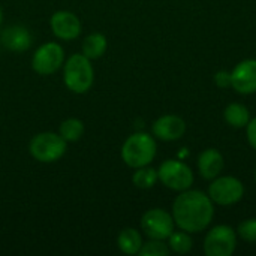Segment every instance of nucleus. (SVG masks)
Returning <instances> with one entry per match:
<instances>
[{"instance_id": "obj_7", "label": "nucleus", "mask_w": 256, "mask_h": 256, "mask_svg": "<svg viewBox=\"0 0 256 256\" xmlns=\"http://www.w3.org/2000/svg\"><path fill=\"white\" fill-rule=\"evenodd\" d=\"M208 196L213 204L234 206L244 196V184L232 176H219L212 180L208 186Z\"/></svg>"}, {"instance_id": "obj_3", "label": "nucleus", "mask_w": 256, "mask_h": 256, "mask_svg": "<svg viewBox=\"0 0 256 256\" xmlns=\"http://www.w3.org/2000/svg\"><path fill=\"white\" fill-rule=\"evenodd\" d=\"M63 82L68 90L75 94L87 93L94 82V69L92 60L82 52L72 54L63 64Z\"/></svg>"}, {"instance_id": "obj_26", "label": "nucleus", "mask_w": 256, "mask_h": 256, "mask_svg": "<svg viewBox=\"0 0 256 256\" xmlns=\"http://www.w3.org/2000/svg\"><path fill=\"white\" fill-rule=\"evenodd\" d=\"M255 182H256V171H255Z\"/></svg>"}, {"instance_id": "obj_17", "label": "nucleus", "mask_w": 256, "mask_h": 256, "mask_svg": "<svg viewBox=\"0 0 256 256\" xmlns=\"http://www.w3.org/2000/svg\"><path fill=\"white\" fill-rule=\"evenodd\" d=\"M224 118L228 123V126H231L234 129H243L250 122V112H249V108L246 105L238 104V102H232L225 108Z\"/></svg>"}, {"instance_id": "obj_21", "label": "nucleus", "mask_w": 256, "mask_h": 256, "mask_svg": "<svg viewBox=\"0 0 256 256\" xmlns=\"http://www.w3.org/2000/svg\"><path fill=\"white\" fill-rule=\"evenodd\" d=\"M171 254L168 243L165 240H153L150 238L147 243H142V248L138 255L141 256H168Z\"/></svg>"}, {"instance_id": "obj_22", "label": "nucleus", "mask_w": 256, "mask_h": 256, "mask_svg": "<svg viewBox=\"0 0 256 256\" xmlns=\"http://www.w3.org/2000/svg\"><path fill=\"white\" fill-rule=\"evenodd\" d=\"M237 236L248 242V243H256V219H246L243 220L237 228Z\"/></svg>"}, {"instance_id": "obj_20", "label": "nucleus", "mask_w": 256, "mask_h": 256, "mask_svg": "<svg viewBox=\"0 0 256 256\" xmlns=\"http://www.w3.org/2000/svg\"><path fill=\"white\" fill-rule=\"evenodd\" d=\"M159 182V177H158V170L152 168L150 165L147 166H141V168H136L134 176H132V183L135 188L138 189H152L156 183Z\"/></svg>"}, {"instance_id": "obj_18", "label": "nucleus", "mask_w": 256, "mask_h": 256, "mask_svg": "<svg viewBox=\"0 0 256 256\" xmlns=\"http://www.w3.org/2000/svg\"><path fill=\"white\" fill-rule=\"evenodd\" d=\"M84 134V123L76 117H69L63 120L58 126V135L66 142H76L81 140Z\"/></svg>"}, {"instance_id": "obj_14", "label": "nucleus", "mask_w": 256, "mask_h": 256, "mask_svg": "<svg viewBox=\"0 0 256 256\" xmlns=\"http://www.w3.org/2000/svg\"><path fill=\"white\" fill-rule=\"evenodd\" d=\"M196 166H198V171H200L201 177L212 182L213 178L219 177L220 172L224 171L225 160H224L222 153L218 148H206L198 156Z\"/></svg>"}, {"instance_id": "obj_23", "label": "nucleus", "mask_w": 256, "mask_h": 256, "mask_svg": "<svg viewBox=\"0 0 256 256\" xmlns=\"http://www.w3.org/2000/svg\"><path fill=\"white\" fill-rule=\"evenodd\" d=\"M214 84L219 88H230L231 87V72L228 70H219L214 74Z\"/></svg>"}, {"instance_id": "obj_6", "label": "nucleus", "mask_w": 256, "mask_h": 256, "mask_svg": "<svg viewBox=\"0 0 256 256\" xmlns=\"http://www.w3.org/2000/svg\"><path fill=\"white\" fill-rule=\"evenodd\" d=\"M64 64V50L57 42H45L32 56V69L38 75H52Z\"/></svg>"}, {"instance_id": "obj_2", "label": "nucleus", "mask_w": 256, "mask_h": 256, "mask_svg": "<svg viewBox=\"0 0 256 256\" xmlns=\"http://www.w3.org/2000/svg\"><path fill=\"white\" fill-rule=\"evenodd\" d=\"M158 153L156 138L147 132H135L126 138L122 146V159L123 162L132 168H141L150 165Z\"/></svg>"}, {"instance_id": "obj_19", "label": "nucleus", "mask_w": 256, "mask_h": 256, "mask_svg": "<svg viewBox=\"0 0 256 256\" xmlns=\"http://www.w3.org/2000/svg\"><path fill=\"white\" fill-rule=\"evenodd\" d=\"M168 242V248L171 252L178 254V255H186L192 250L194 242L189 232L180 230V231H172L171 236L166 238Z\"/></svg>"}, {"instance_id": "obj_12", "label": "nucleus", "mask_w": 256, "mask_h": 256, "mask_svg": "<svg viewBox=\"0 0 256 256\" xmlns=\"http://www.w3.org/2000/svg\"><path fill=\"white\" fill-rule=\"evenodd\" d=\"M231 87L240 94H252L256 92V60L246 58L236 64L231 70Z\"/></svg>"}, {"instance_id": "obj_9", "label": "nucleus", "mask_w": 256, "mask_h": 256, "mask_svg": "<svg viewBox=\"0 0 256 256\" xmlns=\"http://www.w3.org/2000/svg\"><path fill=\"white\" fill-rule=\"evenodd\" d=\"M174 226L172 214L164 208H150L141 218L142 232L153 240H166L174 231Z\"/></svg>"}, {"instance_id": "obj_10", "label": "nucleus", "mask_w": 256, "mask_h": 256, "mask_svg": "<svg viewBox=\"0 0 256 256\" xmlns=\"http://www.w3.org/2000/svg\"><path fill=\"white\" fill-rule=\"evenodd\" d=\"M52 34L60 40H74L81 34L82 26L76 14L70 10H57L50 18Z\"/></svg>"}, {"instance_id": "obj_11", "label": "nucleus", "mask_w": 256, "mask_h": 256, "mask_svg": "<svg viewBox=\"0 0 256 256\" xmlns=\"http://www.w3.org/2000/svg\"><path fill=\"white\" fill-rule=\"evenodd\" d=\"M186 134V122L174 114H165L156 118L152 124V135L160 141H178Z\"/></svg>"}, {"instance_id": "obj_4", "label": "nucleus", "mask_w": 256, "mask_h": 256, "mask_svg": "<svg viewBox=\"0 0 256 256\" xmlns=\"http://www.w3.org/2000/svg\"><path fill=\"white\" fill-rule=\"evenodd\" d=\"M68 150V142L58 135V132H40L36 134L28 142L30 156L40 164H54L60 160Z\"/></svg>"}, {"instance_id": "obj_25", "label": "nucleus", "mask_w": 256, "mask_h": 256, "mask_svg": "<svg viewBox=\"0 0 256 256\" xmlns=\"http://www.w3.org/2000/svg\"><path fill=\"white\" fill-rule=\"evenodd\" d=\"M2 22H3V10H2V6H0V28H2Z\"/></svg>"}, {"instance_id": "obj_24", "label": "nucleus", "mask_w": 256, "mask_h": 256, "mask_svg": "<svg viewBox=\"0 0 256 256\" xmlns=\"http://www.w3.org/2000/svg\"><path fill=\"white\" fill-rule=\"evenodd\" d=\"M246 136H248V141H249L250 147L256 150V117L255 118H250V122L248 123V126H246Z\"/></svg>"}, {"instance_id": "obj_13", "label": "nucleus", "mask_w": 256, "mask_h": 256, "mask_svg": "<svg viewBox=\"0 0 256 256\" xmlns=\"http://www.w3.org/2000/svg\"><path fill=\"white\" fill-rule=\"evenodd\" d=\"M0 44L12 52H24L32 46V33L21 24L8 26L0 32Z\"/></svg>"}, {"instance_id": "obj_15", "label": "nucleus", "mask_w": 256, "mask_h": 256, "mask_svg": "<svg viewBox=\"0 0 256 256\" xmlns=\"http://www.w3.org/2000/svg\"><path fill=\"white\" fill-rule=\"evenodd\" d=\"M108 48V39L104 33H99V32H94V33H90L84 38L82 40V46H81V52L90 58V60H98L100 58L105 51Z\"/></svg>"}, {"instance_id": "obj_5", "label": "nucleus", "mask_w": 256, "mask_h": 256, "mask_svg": "<svg viewBox=\"0 0 256 256\" xmlns=\"http://www.w3.org/2000/svg\"><path fill=\"white\" fill-rule=\"evenodd\" d=\"M159 182L176 192H183L190 189L194 184V172L182 160L177 159H166L158 168Z\"/></svg>"}, {"instance_id": "obj_8", "label": "nucleus", "mask_w": 256, "mask_h": 256, "mask_svg": "<svg viewBox=\"0 0 256 256\" xmlns=\"http://www.w3.org/2000/svg\"><path fill=\"white\" fill-rule=\"evenodd\" d=\"M237 248V232L228 225L212 228L204 240V254L207 256H231Z\"/></svg>"}, {"instance_id": "obj_1", "label": "nucleus", "mask_w": 256, "mask_h": 256, "mask_svg": "<svg viewBox=\"0 0 256 256\" xmlns=\"http://www.w3.org/2000/svg\"><path fill=\"white\" fill-rule=\"evenodd\" d=\"M176 225L189 232H201L207 230L214 216V206L208 194L201 190H183L172 202L171 212Z\"/></svg>"}, {"instance_id": "obj_16", "label": "nucleus", "mask_w": 256, "mask_h": 256, "mask_svg": "<svg viewBox=\"0 0 256 256\" xmlns=\"http://www.w3.org/2000/svg\"><path fill=\"white\" fill-rule=\"evenodd\" d=\"M142 243V236L135 228H124L117 237V246L124 255H138Z\"/></svg>"}]
</instances>
